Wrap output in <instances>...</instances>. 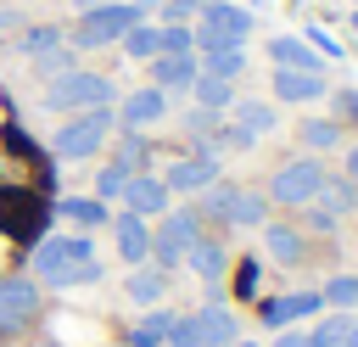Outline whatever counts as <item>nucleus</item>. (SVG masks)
<instances>
[{
	"mask_svg": "<svg viewBox=\"0 0 358 347\" xmlns=\"http://www.w3.org/2000/svg\"><path fill=\"white\" fill-rule=\"evenodd\" d=\"M296 134H302L308 151H330V146H341V123H336V118H308Z\"/></svg>",
	"mask_w": 358,
	"mask_h": 347,
	"instance_id": "nucleus-31",
	"label": "nucleus"
},
{
	"mask_svg": "<svg viewBox=\"0 0 358 347\" xmlns=\"http://www.w3.org/2000/svg\"><path fill=\"white\" fill-rule=\"evenodd\" d=\"M39 347H56V341H39Z\"/></svg>",
	"mask_w": 358,
	"mask_h": 347,
	"instance_id": "nucleus-44",
	"label": "nucleus"
},
{
	"mask_svg": "<svg viewBox=\"0 0 358 347\" xmlns=\"http://www.w3.org/2000/svg\"><path fill=\"white\" fill-rule=\"evenodd\" d=\"M196 235H201L196 207H168V213L157 218V229H151V263H157V269H179L185 252L196 246Z\"/></svg>",
	"mask_w": 358,
	"mask_h": 347,
	"instance_id": "nucleus-8",
	"label": "nucleus"
},
{
	"mask_svg": "<svg viewBox=\"0 0 358 347\" xmlns=\"http://www.w3.org/2000/svg\"><path fill=\"white\" fill-rule=\"evenodd\" d=\"M123 297H129L134 308H162V297H168V269H157V263H134V274L123 280Z\"/></svg>",
	"mask_w": 358,
	"mask_h": 347,
	"instance_id": "nucleus-18",
	"label": "nucleus"
},
{
	"mask_svg": "<svg viewBox=\"0 0 358 347\" xmlns=\"http://www.w3.org/2000/svg\"><path fill=\"white\" fill-rule=\"evenodd\" d=\"M117 347H129V341H117Z\"/></svg>",
	"mask_w": 358,
	"mask_h": 347,
	"instance_id": "nucleus-45",
	"label": "nucleus"
},
{
	"mask_svg": "<svg viewBox=\"0 0 358 347\" xmlns=\"http://www.w3.org/2000/svg\"><path fill=\"white\" fill-rule=\"evenodd\" d=\"M112 101H117V84L95 67H67L45 84V112H62V118L90 112V106H112Z\"/></svg>",
	"mask_w": 358,
	"mask_h": 347,
	"instance_id": "nucleus-2",
	"label": "nucleus"
},
{
	"mask_svg": "<svg viewBox=\"0 0 358 347\" xmlns=\"http://www.w3.org/2000/svg\"><path fill=\"white\" fill-rule=\"evenodd\" d=\"M196 62H201V73H213V78H229V84H235V78L246 73V45H229V50H201Z\"/></svg>",
	"mask_w": 358,
	"mask_h": 347,
	"instance_id": "nucleus-30",
	"label": "nucleus"
},
{
	"mask_svg": "<svg viewBox=\"0 0 358 347\" xmlns=\"http://www.w3.org/2000/svg\"><path fill=\"white\" fill-rule=\"evenodd\" d=\"M196 73H201V62H196V50H185V56H151V84L162 90V95H190V84H196Z\"/></svg>",
	"mask_w": 358,
	"mask_h": 347,
	"instance_id": "nucleus-17",
	"label": "nucleus"
},
{
	"mask_svg": "<svg viewBox=\"0 0 358 347\" xmlns=\"http://www.w3.org/2000/svg\"><path fill=\"white\" fill-rule=\"evenodd\" d=\"M268 62L274 67H296V73H324V62L313 56L308 39H291V34H274L268 39Z\"/></svg>",
	"mask_w": 358,
	"mask_h": 347,
	"instance_id": "nucleus-20",
	"label": "nucleus"
},
{
	"mask_svg": "<svg viewBox=\"0 0 358 347\" xmlns=\"http://www.w3.org/2000/svg\"><path fill=\"white\" fill-rule=\"evenodd\" d=\"M274 347H308V330H280Z\"/></svg>",
	"mask_w": 358,
	"mask_h": 347,
	"instance_id": "nucleus-39",
	"label": "nucleus"
},
{
	"mask_svg": "<svg viewBox=\"0 0 358 347\" xmlns=\"http://www.w3.org/2000/svg\"><path fill=\"white\" fill-rule=\"evenodd\" d=\"M129 179H134V168H123V162H117V157H112V162H106V168H101V174H95V196H101V201H117V196H123V185H129Z\"/></svg>",
	"mask_w": 358,
	"mask_h": 347,
	"instance_id": "nucleus-32",
	"label": "nucleus"
},
{
	"mask_svg": "<svg viewBox=\"0 0 358 347\" xmlns=\"http://www.w3.org/2000/svg\"><path fill=\"white\" fill-rule=\"evenodd\" d=\"M56 45H67V28H56V22H34V28L17 34V50H22L28 62H39V56L56 50Z\"/></svg>",
	"mask_w": 358,
	"mask_h": 347,
	"instance_id": "nucleus-25",
	"label": "nucleus"
},
{
	"mask_svg": "<svg viewBox=\"0 0 358 347\" xmlns=\"http://www.w3.org/2000/svg\"><path fill=\"white\" fill-rule=\"evenodd\" d=\"M319 185H324L319 157H296V162H285V168L268 174V201H280V207H308V201L319 196Z\"/></svg>",
	"mask_w": 358,
	"mask_h": 347,
	"instance_id": "nucleus-9",
	"label": "nucleus"
},
{
	"mask_svg": "<svg viewBox=\"0 0 358 347\" xmlns=\"http://www.w3.org/2000/svg\"><path fill=\"white\" fill-rule=\"evenodd\" d=\"M162 118H168V95H162L157 84L129 90V95L117 101V123H123V129H134V134H140V129H151V123H162Z\"/></svg>",
	"mask_w": 358,
	"mask_h": 347,
	"instance_id": "nucleus-15",
	"label": "nucleus"
},
{
	"mask_svg": "<svg viewBox=\"0 0 358 347\" xmlns=\"http://www.w3.org/2000/svg\"><path fill=\"white\" fill-rule=\"evenodd\" d=\"M352 34H358V11H352Z\"/></svg>",
	"mask_w": 358,
	"mask_h": 347,
	"instance_id": "nucleus-43",
	"label": "nucleus"
},
{
	"mask_svg": "<svg viewBox=\"0 0 358 347\" xmlns=\"http://www.w3.org/2000/svg\"><path fill=\"white\" fill-rule=\"evenodd\" d=\"M39 302H45V291L34 274H6L0 280V336H17L22 325H34Z\"/></svg>",
	"mask_w": 358,
	"mask_h": 347,
	"instance_id": "nucleus-10",
	"label": "nucleus"
},
{
	"mask_svg": "<svg viewBox=\"0 0 358 347\" xmlns=\"http://www.w3.org/2000/svg\"><path fill=\"white\" fill-rule=\"evenodd\" d=\"M117 201H123V213H134V218H145V224H151V218H162V213L173 207V190L162 185V174H134V179L123 185V196H117Z\"/></svg>",
	"mask_w": 358,
	"mask_h": 347,
	"instance_id": "nucleus-11",
	"label": "nucleus"
},
{
	"mask_svg": "<svg viewBox=\"0 0 358 347\" xmlns=\"http://www.w3.org/2000/svg\"><path fill=\"white\" fill-rule=\"evenodd\" d=\"M112 129H117V112L112 106H90V112H73V118H62L56 123V134H50V151L62 157V162H90L106 140H112Z\"/></svg>",
	"mask_w": 358,
	"mask_h": 347,
	"instance_id": "nucleus-3",
	"label": "nucleus"
},
{
	"mask_svg": "<svg viewBox=\"0 0 358 347\" xmlns=\"http://www.w3.org/2000/svg\"><path fill=\"white\" fill-rule=\"evenodd\" d=\"M274 95H280V101H319V95H324V73L274 67Z\"/></svg>",
	"mask_w": 358,
	"mask_h": 347,
	"instance_id": "nucleus-21",
	"label": "nucleus"
},
{
	"mask_svg": "<svg viewBox=\"0 0 358 347\" xmlns=\"http://www.w3.org/2000/svg\"><path fill=\"white\" fill-rule=\"evenodd\" d=\"M352 207H358V185L352 179H324L319 196L308 201V218H313V229H336V218L352 213Z\"/></svg>",
	"mask_w": 358,
	"mask_h": 347,
	"instance_id": "nucleus-14",
	"label": "nucleus"
},
{
	"mask_svg": "<svg viewBox=\"0 0 358 347\" xmlns=\"http://www.w3.org/2000/svg\"><path fill=\"white\" fill-rule=\"evenodd\" d=\"M168 330H173V313L168 308H145V319L129 330V347H168Z\"/></svg>",
	"mask_w": 358,
	"mask_h": 347,
	"instance_id": "nucleus-28",
	"label": "nucleus"
},
{
	"mask_svg": "<svg viewBox=\"0 0 358 347\" xmlns=\"http://www.w3.org/2000/svg\"><path fill=\"white\" fill-rule=\"evenodd\" d=\"M319 308H324L319 291H285V297H263V302H257V313H263L268 330H291L296 319H313Z\"/></svg>",
	"mask_w": 358,
	"mask_h": 347,
	"instance_id": "nucleus-13",
	"label": "nucleus"
},
{
	"mask_svg": "<svg viewBox=\"0 0 358 347\" xmlns=\"http://www.w3.org/2000/svg\"><path fill=\"white\" fill-rule=\"evenodd\" d=\"M229 118H235V129H241L246 140H257V134L274 129V106H268V101H235Z\"/></svg>",
	"mask_w": 358,
	"mask_h": 347,
	"instance_id": "nucleus-27",
	"label": "nucleus"
},
{
	"mask_svg": "<svg viewBox=\"0 0 358 347\" xmlns=\"http://www.w3.org/2000/svg\"><path fill=\"white\" fill-rule=\"evenodd\" d=\"M196 218H218V224H235V229H263L268 224V196L213 179L201 190V201H196Z\"/></svg>",
	"mask_w": 358,
	"mask_h": 347,
	"instance_id": "nucleus-5",
	"label": "nucleus"
},
{
	"mask_svg": "<svg viewBox=\"0 0 358 347\" xmlns=\"http://www.w3.org/2000/svg\"><path fill=\"white\" fill-rule=\"evenodd\" d=\"M235 291H241V297H257V263H252V257L235 269Z\"/></svg>",
	"mask_w": 358,
	"mask_h": 347,
	"instance_id": "nucleus-36",
	"label": "nucleus"
},
{
	"mask_svg": "<svg viewBox=\"0 0 358 347\" xmlns=\"http://www.w3.org/2000/svg\"><path fill=\"white\" fill-rule=\"evenodd\" d=\"M341 168H347V179L358 185V146H347V157H341Z\"/></svg>",
	"mask_w": 358,
	"mask_h": 347,
	"instance_id": "nucleus-40",
	"label": "nucleus"
},
{
	"mask_svg": "<svg viewBox=\"0 0 358 347\" xmlns=\"http://www.w3.org/2000/svg\"><path fill=\"white\" fill-rule=\"evenodd\" d=\"M185 269H190V274H201L207 285H218V280H224V269H229L224 241H218V235H196V246L185 252Z\"/></svg>",
	"mask_w": 358,
	"mask_h": 347,
	"instance_id": "nucleus-19",
	"label": "nucleus"
},
{
	"mask_svg": "<svg viewBox=\"0 0 358 347\" xmlns=\"http://www.w3.org/2000/svg\"><path fill=\"white\" fill-rule=\"evenodd\" d=\"M95 6H106V0H73V11H95Z\"/></svg>",
	"mask_w": 358,
	"mask_h": 347,
	"instance_id": "nucleus-41",
	"label": "nucleus"
},
{
	"mask_svg": "<svg viewBox=\"0 0 358 347\" xmlns=\"http://www.w3.org/2000/svg\"><path fill=\"white\" fill-rule=\"evenodd\" d=\"M190 34H196V56H201V50L246 45V34H252V11H246V6H229V0H213V6L190 22Z\"/></svg>",
	"mask_w": 358,
	"mask_h": 347,
	"instance_id": "nucleus-7",
	"label": "nucleus"
},
{
	"mask_svg": "<svg viewBox=\"0 0 358 347\" xmlns=\"http://www.w3.org/2000/svg\"><path fill=\"white\" fill-rule=\"evenodd\" d=\"M336 112H341V118H358V90H341V95H336Z\"/></svg>",
	"mask_w": 358,
	"mask_h": 347,
	"instance_id": "nucleus-38",
	"label": "nucleus"
},
{
	"mask_svg": "<svg viewBox=\"0 0 358 347\" xmlns=\"http://www.w3.org/2000/svg\"><path fill=\"white\" fill-rule=\"evenodd\" d=\"M28 269H34V280L50 285V291H73V285H95V280H101V257H95V241H90L84 229H73V235H45V241L34 246V257H28Z\"/></svg>",
	"mask_w": 358,
	"mask_h": 347,
	"instance_id": "nucleus-1",
	"label": "nucleus"
},
{
	"mask_svg": "<svg viewBox=\"0 0 358 347\" xmlns=\"http://www.w3.org/2000/svg\"><path fill=\"white\" fill-rule=\"evenodd\" d=\"M330 308H352L358 302V274H336V280H324V291H319Z\"/></svg>",
	"mask_w": 358,
	"mask_h": 347,
	"instance_id": "nucleus-34",
	"label": "nucleus"
},
{
	"mask_svg": "<svg viewBox=\"0 0 358 347\" xmlns=\"http://www.w3.org/2000/svg\"><path fill=\"white\" fill-rule=\"evenodd\" d=\"M235 347H257V341H235Z\"/></svg>",
	"mask_w": 358,
	"mask_h": 347,
	"instance_id": "nucleus-42",
	"label": "nucleus"
},
{
	"mask_svg": "<svg viewBox=\"0 0 358 347\" xmlns=\"http://www.w3.org/2000/svg\"><path fill=\"white\" fill-rule=\"evenodd\" d=\"M134 22H145V11H140L134 0H106V6H95V11H78V22L67 28V45H73V50H106V45H117Z\"/></svg>",
	"mask_w": 358,
	"mask_h": 347,
	"instance_id": "nucleus-4",
	"label": "nucleus"
},
{
	"mask_svg": "<svg viewBox=\"0 0 358 347\" xmlns=\"http://www.w3.org/2000/svg\"><path fill=\"white\" fill-rule=\"evenodd\" d=\"M263 246H268V257L285 263V269L308 257V241H302V229H291V224H263Z\"/></svg>",
	"mask_w": 358,
	"mask_h": 347,
	"instance_id": "nucleus-23",
	"label": "nucleus"
},
{
	"mask_svg": "<svg viewBox=\"0 0 358 347\" xmlns=\"http://www.w3.org/2000/svg\"><path fill=\"white\" fill-rule=\"evenodd\" d=\"M213 179H218V157H213V151H190V157L168 162V174H162V185H168L173 196H201Z\"/></svg>",
	"mask_w": 358,
	"mask_h": 347,
	"instance_id": "nucleus-12",
	"label": "nucleus"
},
{
	"mask_svg": "<svg viewBox=\"0 0 358 347\" xmlns=\"http://www.w3.org/2000/svg\"><path fill=\"white\" fill-rule=\"evenodd\" d=\"M117 45H123V56H134V62H151V56L162 50V22H134V28H129Z\"/></svg>",
	"mask_w": 358,
	"mask_h": 347,
	"instance_id": "nucleus-29",
	"label": "nucleus"
},
{
	"mask_svg": "<svg viewBox=\"0 0 358 347\" xmlns=\"http://www.w3.org/2000/svg\"><path fill=\"white\" fill-rule=\"evenodd\" d=\"M190 95H196V106H207V112H229V106H235V84H229V78H213V73H196Z\"/></svg>",
	"mask_w": 358,
	"mask_h": 347,
	"instance_id": "nucleus-26",
	"label": "nucleus"
},
{
	"mask_svg": "<svg viewBox=\"0 0 358 347\" xmlns=\"http://www.w3.org/2000/svg\"><path fill=\"white\" fill-rule=\"evenodd\" d=\"M308 347H358V319L336 313V319H319L308 330Z\"/></svg>",
	"mask_w": 358,
	"mask_h": 347,
	"instance_id": "nucleus-24",
	"label": "nucleus"
},
{
	"mask_svg": "<svg viewBox=\"0 0 358 347\" xmlns=\"http://www.w3.org/2000/svg\"><path fill=\"white\" fill-rule=\"evenodd\" d=\"M185 50H196L190 22H162V50H157V56H185Z\"/></svg>",
	"mask_w": 358,
	"mask_h": 347,
	"instance_id": "nucleus-33",
	"label": "nucleus"
},
{
	"mask_svg": "<svg viewBox=\"0 0 358 347\" xmlns=\"http://www.w3.org/2000/svg\"><path fill=\"white\" fill-rule=\"evenodd\" d=\"M207 6H213V0H168L157 17H162V22H190V17H201Z\"/></svg>",
	"mask_w": 358,
	"mask_h": 347,
	"instance_id": "nucleus-35",
	"label": "nucleus"
},
{
	"mask_svg": "<svg viewBox=\"0 0 358 347\" xmlns=\"http://www.w3.org/2000/svg\"><path fill=\"white\" fill-rule=\"evenodd\" d=\"M308 45H313V50H324V56H341V45H336L324 28H308Z\"/></svg>",
	"mask_w": 358,
	"mask_h": 347,
	"instance_id": "nucleus-37",
	"label": "nucleus"
},
{
	"mask_svg": "<svg viewBox=\"0 0 358 347\" xmlns=\"http://www.w3.org/2000/svg\"><path fill=\"white\" fill-rule=\"evenodd\" d=\"M56 213H62L67 224H78V229H101V224H112V207H106L101 196H62Z\"/></svg>",
	"mask_w": 358,
	"mask_h": 347,
	"instance_id": "nucleus-22",
	"label": "nucleus"
},
{
	"mask_svg": "<svg viewBox=\"0 0 358 347\" xmlns=\"http://www.w3.org/2000/svg\"><path fill=\"white\" fill-rule=\"evenodd\" d=\"M241 341V325L224 302H207L196 313H173V330H168V347H235Z\"/></svg>",
	"mask_w": 358,
	"mask_h": 347,
	"instance_id": "nucleus-6",
	"label": "nucleus"
},
{
	"mask_svg": "<svg viewBox=\"0 0 358 347\" xmlns=\"http://www.w3.org/2000/svg\"><path fill=\"white\" fill-rule=\"evenodd\" d=\"M112 246L117 257L134 269V263H151V224L134 218V213H112Z\"/></svg>",
	"mask_w": 358,
	"mask_h": 347,
	"instance_id": "nucleus-16",
	"label": "nucleus"
}]
</instances>
